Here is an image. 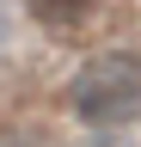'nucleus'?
<instances>
[{
  "mask_svg": "<svg viewBox=\"0 0 141 147\" xmlns=\"http://www.w3.org/2000/svg\"><path fill=\"white\" fill-rule=\"evenodd\" d=\"M25 6L37 12V18H43L49 31H74L80 18H86V12L98 6V0H25Z\"/></svg>",
  "mask_w": 141,
  "mask_h": 147,
  "instance_id": "2",
  "label": "nucleus"
},
{
  "mask_svg": "<svg viewBox=\"0 0 141 147\" xmlns=\"http://www.w3.org/2000/svg\"><path fill=\"white\" fill-rule=\"evenodd\" d=\"M67 104L80 123L92 129H123L141 117V55L129 49H104L92 55L74 80H67Z\"/></svg>",
  "mask_w": 141,
  "mask_h": 147,
  "instance_id": "1",
  "label": "nucleus"
},
{
  "mask_svg": "<svg viewBox=\"0 0 141 147\" xmlns=\"http://www.w3.org/2000/svg\"><path fill=\"white\" fill-rule=\"evenodd\" d=\"M0 37H6V12H0Z\"/></svg>",
  "mask_w": 141,
  "mask_h": 147,
  "instance_id": "4",
  "label": "nucleus"
},
{
  "mask_svg": "<svg viewBox=\"0 0 141 147\" xmlns=\"http://www.w3.org/2000/svg\"><path fill=\"white\" fill-rule=\"evenodd\" d=\"M92 147H129V141H117V135H98V141H92Z\"/></svg>",
  "mask_w": 141,
  "mask_h": 147,
  "instance_id": "3",
  "label": "nucleus"
},
{
  "mask_svg": "<svg viewBox=\"0 0 141 147\" xmlns=\"http://www.w3.org/2000/svg\"><path fill=\"white\" fill-rule=\"evenodd\" d=\"M6 147H25V141H6Z\"/></svg>",
  "mask_w": 141,
  "mask_h": 147,
  "instance_id": "5",
  "label": "nucleus"
}]
</instances>
